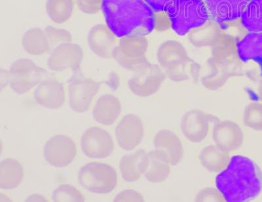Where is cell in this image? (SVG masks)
<instances>
[{"mask_svg": "<svg viewBox=\"0 0 262 202\" xmlns=\"http://www.w3.org/2000/svg\"><path fill=\"white\" fill-rule=\"evenodd\" d=\"M78 181L84 189L93 193H111L118 183L116 169L111 165L91 162L82 167L78 173Z\"/></svg>", "mask_w": 262, "mask_h": 202, "instance_id": "obj_4", "label": "cell"}, {"mask_svg": "<svg viewBox=\"0 0 262 202\" xmlns=\"http://www.w3.org/2000/svg\"><path fill=\"white\" fill-rule=\"evenodd\" d=\"M189 59L188 53L182 43L168 40L159 46L157 59L164 71L172 68Z\"/></svg>", "mask_w": 262, "mask_h": 202, "instance_id": "obj_21", "label": "cell"}, {"mask_svg": "<svg viewBox=\"0 0 262 202\" xmlns=\"http://www.w3.org/2000/svg\"><path fill=\"white\" fill-rule=\"evenodd\" d=\"M242 25L249 32H262V0H251L242 18Z\"/></svg>", "mask_w": 262, "mask_h": 202, "instance_id": "obj_31", "label": "cell"}, {"mask_svg": "<svg viewBox=\"0 0 262 202\" xmlns=\"http://www.w3.org/2000/svg\"><path fill=\"white\" fill-rule=\"evenodd\" d=\"M214 20H209L205 24L191 30L189 40L196 47L211 46L216 43L220 37V29Z\"/></svg>", "mask_w": 262, "mask_h": 202, "instance_id": "obj_28", "label": "cell"}, {"mask_svg": "<svg viewBox=\"0 0 262 202\" xmlns=\"http://www.w3.org/2000/svg\"><path fill=\"white\" fill-rule=\"evenodd\" d=\"M243 122L246 127L255 131H262V102H253L248 104L243 113Z\"/></svg>", "mask_w": 262, "mask_h": 202, "instance_id": "obj_32", "label": "cell"}, {"mask_svg": "<svg viewBox=\"0 0 262 202\" xmlns=\"http://www.w3.org/2000/svg\"><path fill=\"white\" fill-rule=\"evenodd\" d=\"M81 144L84 154L91 159H106L114 150L111 135L98 127L86 130L81 137Z\"/></svg>", "mask_w": 262, "mask_h": 202, "instance_id": "obj_11", "label": "cell"}, {"mask_svg": "<svg viewBox=\"0 0 262 202\" xmlns=\"http://www.w3.org/2000/svg\"><path fill=\"white\" fill-rule=\"evenodd\" d=\"M48 75L45 69L37 66L32 60L19 59L13 62L7 73V81L18 94L30 91Z\"/></svg>", "mask_w": 262, "mask_h": 202, "instance_id": "obj_5", "label": "cell"}, {"mask_svg": "<svg viewBox=\"0 0 262 202\" xmlns=\"http://www.w3.org/2000/svg\"><path fill=\"white\" fill-rule=\"evenodd\" d=\"M21 42L23 49L31 55L46 54L51 48L44 29L40 28L28 30L23 35Z\"/></svg>", "mask_w": 262, "mask_h": 202, "instance_id": "obj_27", "label": "cell"}, {"mask_svg": "<svg viewBox=\"0 0 262 202\" xmlns=\"http://www.w3.org/2000/svg\"><path fill=\"white\" fill-rule=\"evenodd\" d=\"M53 201H85V198L74 186L64 184L60 185L52 194Z\"/></svg>", "mask_w": 262, "mask_h": 202, "instance_id": "obj_33", "label": "cell"}, {"mask_svg": "<svg viewBox=\"0 0 262 202\" xmlns=\"http://www.w3.org/2000/svg\"><path fill=\"white\" fill-rule=\"evenodd\" d=\"M148 155L144 150L139 149L123 156L119 163L121 175L127 182H135L144 175Z\"/></svg>", "mask_w": 262, "mask_h": 202, "instance_id": "obj_19", "label": "cell"}, {"mask_svg": "<svg viewBox=\"0 0 262 202\" xmlns=\"http://www.w3.org/2000/svg\"><path fill=\"white\" fill-rule=\"evenodd\" d=\"M74 0H47L46 11L48 17L56 24H63L71 18Z\"/></svg>", "mask_w": 262, "mask_h": 202, "instance_id": "obj_29", "label": "cell"}, {"mask_svg": "<svg viewBox=\"0 0 262 202\" xmlns=\"http://www.w3.org/2000/svg\"><path fill=\"white\" fill-rule=\"evenodd\" d=\"M114 201H144L143 196L134 190H125L119 192Z\"/></svg>", "mask_w": 262, "mask_h": 202, "instance_id": "obj_37", "label": "cell"}, {"mask_svg": "<svg viewBox=\"0 0 262 202\" xmlns=\"http://www.w3.org/2000/svg\"><path fill=\"white\" fill-rule=\"evenodd\" d=\"M226 201L253 200L262 192V171L250 158L235 155L215 180Z\"/></svg>", "mask_w": 262, "mask_h": 202, "instance_id": "obj_2", "label": "cell"}, {"mask_svg": "<svg viewBox=\"0 0 262 202\" xmlns=\"http://www.w3.org/2000/svg\"><path fill=\"white\" fill-rule=\"evenodd\" d=\"M24 178V169L17 160L5 159L0 164V188L11 190L18 187Z\"/></svg>", "mask_w": 262, "mask_h": 202, "instance_id": "obj_26", "label": "cell"}, {"mask_svg": "<svg viewBox=\"0 0 262 202\" xmlns=\"http://www.w3.org/2000/svg\"><path fill=\"white\" fill-rule=\"evenodd\" d=\"M237 51L242 61H254L262 66V32L246 35L237 43Z\"/></svg>", "mask_w": 262, "mask_h": 202, "instance_id": "obj_25", "label": "cell"}, {"mask_svg": "<svg viewBox=\"0 0 262 202\" xmlns=\"http://www.w3.org/2000/svg\"><path fill=\"white\" fill-rule=\"evenodd\" d=\"M116 135L119 147L126 150L134 149L144 138V128L141 118L134 114H128L116 127Z\"/></svg>", "mask_w": 262, "mask_h": 202, "instance_id": "obj_14", "label": "cell"}, {"mask_svg": "<svg viewBox=\"0 0 262 202\" xmlns=\"http://www.w3.org/2000/svg\"><path fill=\"white\" fill-rule=\"evenodd\" d=\"M166 76L165 72L160 66L147 64L128 81L130 91L139 97L153 96L160 90Z\"/></svg>", "mask_w": 262, "mask_h": 202, "instance_id": "obj_7", "label": "cell"}, {"mask_svg": "<svg viewBox=\"0 0 262 202\" xmlns=\"http://www.w3.org/2000/svg\"><path fill=\"white\" fill-rule=\"evenodd\" d=\"M195 201H215L223 202L226 201L223 195L217 188L207 187L201 190L196 194Z\"/></svg>", "mask_w": 262, "mask_h": 202, "instance_id": "obj_35", "label": "cell"}, {"mask_svg": "<svg viewBox=\"0 0 262 202\" xmlns=\"http://www.w3.org/2000/svg\"><path fill=\"white\" fill-rule=\"evenodd\" d=\"M69 83L70 108L76 113L85 112L101 83L85 78L79 70L74 72Z\"/></svg>", "mask_w": 262, "mask_h": 202, "instance_id": "obj_8", "label": "cell"}, {"mask_svg": "<svg viewBox=\"0 0 262 202\" xmlns=\"http://www.w3.org/2000/svg\"><path fill=\"white\" fill-rule=\"evenodd\" d=\"M213 71L201 80L203 87L212 91L221 89L226 84L229 79L239 74L237 67L227 61H217L214 60L212 62Z\"/></svg>", "mask_w": 262, "mask_h": 202, "instance_id": "obj_22", "label": "cell"}, {"mask_svg": "<svg viewBox=\"0 0 262 202\" xmlns=\"http://www.w3.org/2000/svg\"><path fill=\"white\" fill-rule=\"evenodd\" d=\"M231 158L230 153L222 149L216 144L206 146L199 155L201 165L209 172L217 174L228 166Z\"/></svg>", "mask_w": 262, "mask_h": 202, "instance_id": "obj_24", "label": "cell"}, {"mask_svg": "<svg viewBox=\"0 0 262 202\" xmlns=\"http://www.w3.org/2000/svg\"><path fill=\"white\" fill-rule=\"evenodd\" d=\"M166 76L176 83L186 81H196L200 77V66L193 60L189 59L178 66L165 71Z\"/></svg>", "mask_w": 262, "mask_h": 202, "instance_id": "obj_30", "label": "cell"}, {"mask_svg": "<svg viewBox=\"0 0 262 202\" xmlns=\"http://www.w3.org/2000/svg\"><path fill=\"white\" fill-rule=\"evenodd\" d=\"M214 144L229 153L239 149L244 141V133L242 128L231 120H219L212 129Z\"/></svg>", "mask_w": 262, "mask_h": 202, "instance_id": "obj_15", "label": "cell"}, {"mask_svg": "<svg viewBox=\"0 0 262 202\" xmlns=\"http://www.w3.org/2000/svg\"><path fill=\"white\" fill-rule=\"evenodd\" d=\"M122 110L121 102L112 94L104 95L98 99L93 116L98 123L103 125L113 124Z\"/></svg>", "mask_w": 262, "mask_h": 202, "instance_id": "obj_23", "label": "cell"}, {"mask_svg": "<svg viewBox=\"0 0 262 202\" xmlns=\"http://www.w3.org/2000/svg\"><path fill=\"white\" fill-rule=\"evenodd\" d=\"M83 60V51L78 44L70 42L53 48L48 61L49 68L53 71L61 72L72 69L79 71Z\"/></svg>", "mask_w": 262, "mask_h": 202, "instance_id": "obj_12", "label": "cell"}, {"mask_svg": "<svg viewBox=\"0 0 262 202\" xmlns=\"http://www.w3.org/2000/svg\"><path fill=\"white\" fill-rule=\"evenodd\" d=\"M219 120V118L205 111L193 110L184 114L180 128L185 138L190 142L199 143L207 138L210 125Z\"/></svg>", "mask_w": 262, "mask_h": 202, "instance_id": "obj_9", "label": "cell"}, {"mask_svg": "<svg viewBox=\"0 0 262 202\" xmlns=\"http://www.w3.org/2000/svg\"><path fill=\"white\" fill-rule=\"evenodd\" d=\"M210 18L222 25L241 19L251 0H204Z\"/></svg>", "mask_w": 262, "mask_h": 202, "instance_id": "obj_13", "label": "cell"}, {"mask_svg": "<svg viewBox=\"0 0 262 202\" xmlns=\"http://www.w3.org/2000/svg\"><path fill=\"white\" fill-rule=\"evenodd\" d=\"M47 162L56 168L69 166L75 159L77 148L74 141L64 135H57L47 141L43 150Z\"/></svg>", "mask_w": 262, "mask_h": 202, "instance_id": "obj_10", "label": "cell"}, {"mask_svg": "<svg viewBox=\"0 0 262 202\" xmlns=\"http://www.w3.org/2000/svg\"><path fill=\"white\" fill-rule=\"evenodd\" d=\"M64 86L53 79L43 80L34 92V100L43 108L57 110L65 103Z\"/></svg>", "mask_w": 262, "mask_h": 202, "instance_id": "obj_17", "label": "cell"}, {"mask_svg": "<svg viewBox=\"0 0 262 202\" xmlns=\"http://www.w3.org/2000/svg\"><path fill=\"white\" fill-rule=\"evenodd\" d=\"M101 11L118 39L146 37L155 29V13L144 0H102Z\"/></svg>", "mask_w": 262, "mask_h": 202, "instance_id": "obj_1", "label": "cell"}, {"mask_svg": "<svg viewBox=\"0 0 262 202\" xmlns=\"http://www.w3.org/2000/svg\"><path fill=\"white\" fill-rule=\"evenodd\" d=\"M148 41L144 36L119 39L112 56L119 65L128 70L137 71L149 64L146 53Z\"/></svg>", "mask_w": 262, "mask_h": 202, "instance_id": "obj_6", "label": "cell"}, {"mask_svg": "<svg viewBox=\"0 0 262 202\" xmlns=\"http://www.w3.org/2000/svg\"><path fill=\"white\" fill-rule=\"evenodd\" d=\"M51 47H56L62 44L72 42V35L69 30L48 26L44 29Z\"/></svg>", "mask_w": 262, "mask_h": 202, "instance_id": "obj_34", "label": "cell"}, {"mask_svg": "<svg viewBox=\"0 0 262 202\" xmlns=\"http://www.w3.org/2000/svg\"><path fill=\"white\" fill-rule=\"evenodd\" d=\"M155 149L160 150L168 157L172 166H177L184 156V148L179 136L169 130L163 129L154 139Z\"/></svg>", "mask_w": 262, "mask_h": 202, "instance_id": "obj_18", "label": "cell"}, {"mask_svg": "<svg viewBox=\"0 0 262 202\" xmlns=\"http://www.w3.org/2000/svg\"><path fill=\"white\" fill-rule=\"evenodd\" d=\"M154 12H166L174 0H144Z\"/></svg>", "mask_w": 262, "mask_h": 202, "instance_id": "obj_38", "label": "cell"}, {"mask_svg": "<svg viewBox=\"0 0 262 202\" xmlns=\"http://www.w3.org/2000/svg\"><path fill=\"white\" fill-rule=\"evenodd\" d=\"M26 201H47V199L43 196H41L40 194H34L30 195L27 199H25Z\"/></svg>", "mask_w": 262, "mask_h": 202, "instance_id": "obj_39", "label": "cell"}, {"mask_svg": "<svg viewBox=\"0 0 262 202\" xmlns=\"http://www.w3.org/2000/svg\"><path fill=\"white\" fill-rule=\"evenodd\" d=\"M147 155L148 161L144 175L146 180L153 183H163L167 180L172 167L168 157L155 148L147 153Z\"/></svg>", "mask_w": 262, "mask_h": 202, "instance_id": "obj_20", "label": "cell"}, {"mask_svg": "<svg viewBox=\"0 0 262 202\" xmlns=\"http://www.w3.org/2000/svg\"><path fill=\"white\" fill-rule=\"evenodd\" d=\"M257 96H258L259 100L262 102V80L259 82L258 89H257Z\"/></svg>", "mask_w": 262, "mask_h": 202, "instance_id": "obj_40", "label": "cell"}, {"mask_svg": "<svg viewBox=\"0 0 262 202\" xmlns=\"http://www.w3.org/2000/svg\"><path fill=\"white\" fill-rule=\"evenodd\" d=\"M82 13L95 15L101 11L102 0H75Z\"/></svg>", "mask_w": 262, "mask_h": 202, "instance_id": "obj_36", "label": "cell"}, {"mask_svg": "<svg viewBox=\"0 0 262 202\" xmlns=\"http://www.w3.org/2000/svg\"><path fill=\"white\" fill-rule=\"evenodd\" d=\"M117 37L106 24H98L88 32L89 47L94 54L104 59H112L115 48L118 45Z\"/></svg>", "mask_w": 262, "mask_h": 202, "instance_id": "obj_16", "label": "cell"}, {"mask_svg": "<svg viewBox=\"0 0 262 202\" xmlns=\"http://www.w3.org/2000/svg\"><path fill=\"white\" fill-rule=\"evenodd\" d=\"M165 13L172 29L180 36L210 20L204 0H174Z\"/></svg>", "mask_w": 262, "mask_h": 202, "instance_id": "obj_3", "label": "cell"}]
</instances>
